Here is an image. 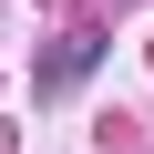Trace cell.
<instances>
[{
  "label": "cell",
  "instance_id": "1",
  "mask_svg": "<svg viewBox=\"0 0 154 154\" xmlns=\"http://www.w3.org/2000/svg\"><path fill=\"white\" fill-rule=\"evenodd\" d=\"M93 62H103V31H72V41H62V51L41 62V93H72V82H82Z\"/></svg>",
  "mask_w": 154,
  "mask_h": 154
}]
</instances>
